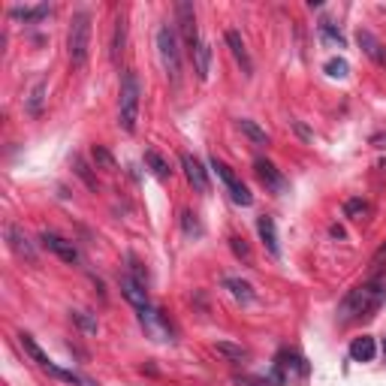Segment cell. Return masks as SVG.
<instances>
[{
	"mask_svg": "<svg viewBox=\"0 0 386 386\" xmlns=\"http://www.w3.org/2000/svg\"><path fill=\"white\" fill-rule=\"evenodd\" d=\"M386 302V281H365L353 287L338 305V323L347 326L353 320H365Z\"/></svg>",
	"mask_w": 386,
	"mask_h": 386,
	"instance_id": "1",
	"label": "cell"
},
{
	"mask_svg": "<svg viewBox=\"0 0 386 386\" xmlns=\"http://www.w3.org/2000/svg\"><path fill=\"white\" fill-rule=\"evenodd\" d=\"M139 97L142 85L133 69H124L121 76V91H118V124L124 133H136V121H139Z\"/></svg>",
	"mask_w": 386,
	"mask_h": 386,
	"instance_id": "2",
	"label": "cell"
},
{
	"mask_svg": "<svg viewBox=\"0 0 386 386\" xmlns=\"http://www.w3.org/2000/svg\"><path fill=\"white\" fill-rule=\"evenodd\" d=\"M67 55H69V64H73L76 69L88 67V58H91V15L88 13H76L73 22H69Z\"/></svg>",
	"mask_w": 386,
	"mask_h": 386,
	"instance_id": "3",
	"label": "cell"
},
{
	"mask_svg": "<svg viewBox=\"0 0 386 386\" xmlns=\"http://www.w3.org/2000/svg\"><path fill=\"white\" fill-rule=\"evenodd\" d=\"M157 55H160V64H164L166 76L172 82H178L181 79V48H178V39H175V30L169 25L157 27Z\"/></svg>",
	"mask_w": 386,
	"mask_h": 386,
	"instance_id": "4",
	"label": "cell"
},
{
	"mask_svg": "<svg viewBox=\"0 0 386 386\" xmlns=\"http://www.w3.org/2000/svg\"><path fill=\"white\" fill-rule=\"evenodd\" d=\"M308 374V365H305L302 357H296V353H290V350H281L278 357H275V365H272V374H269V380L272 383H290V380H296V378H305Z\"/></svg>",
	"mask_w": 386,
	"mask_h": 386,
	"instance_id": "5",
	"label": "cell"
},
{
	"mask_svg": "<svg viewBox=\"0 0 386 386\" xmlns=\"http://www.w3.org/2000/svg\"><path fill=\"white\" fill-rule=\"evenodd\" d=\"M175 15H178V27H181V36H185V46L187 52L193 55L199 48V27H197V9H193V4H187V0H181V4L175 6Z\"/></svg>",
	"mask_w": 386,
	"mask_h": 386,
	"instance_id": "6",
	"label": "cell"
},
{
	"mask_svg": "<svg viewBox=\"0 0 386 386\" xmlns=\"http://www.w3.org/2000/svg\"><path fill=\"white\" fill-rule=\"evenodd\" d=\"M253 172H257V178H260V185L266 187V190H272L275 197H284L287 193V178H284V172L272 164V160H266V157H260V160H253Z\"/></svg>",
	"mask_w": 386,
	"mask_h": 386,
	"instance_id": "7",
	"label": "cell"
},
{
	"mask_svg": "<svg viewBox=\"0 0 386 386\" xmlns=\"http://www.w3.org/2000/svg\"><path fill=\"white\" fill-rule=\"evenodd\" d=\"M211 169H215L218 175H220V181H223V185H227V190H229L232 202H239V206H251V202H253L251 190H248L245 185H241V181H239V175H236V172H232L227 164H223V160L211 157Z\"/></svg>",
	"mask_w": 386,
	"mask_h": 386,
	"instance_id": "8",
	"label": "cell"
},
{
	"mask_svg": "<svg viewBox=\"0 0 386 386\" xmlns=\"http://www.w3.org/2000/svg\"><path fill=\"white\" fill-rule=\"evenodd\" d=\"M39 241H43V248L46 251H52L58 260H64V262H69V266H76L79 260V248L73 245L69 239H64L60 232H52V229H43V236H39Z\"/></svg>",
	"mask_w": 386,
	"mask_h": 386,
	"instance_id": "9",
	"label": "cell"
},
{
	"mask_svg": "<svg viewBox=\"0 0 386 386\" xmlns=\"http://www.w3.org/2000/svg\"><path fill=\"white\" fill-rule=\"evenodd\" d=\"M139 323H142V329H145L154 341H172V329H169L166 317L157 308H151V305L139 311Z\"/></svg>",
	"mask_w": 386,
	"mask_h": 386,
	"instance_id": "10",
	"label": "cell"
},
{
	"mask_svg": "<svg viewBox=\"0 0 386 386\" xmlns=\"http://www.w3.org/2000/svg\"><path fill=\"white\" fill-rule=\"evenodd\" d=\"M181 172H185V178H187V185L197 190V193H202L206 197L208 193V172L202 169V164L193 154H187V151H181Z\"/></svg>",
	"mask_w": 386,
	"mask_h": 386,
	"instance_id": "11",
	"label": "cell"
},
{
	"mask_svg": "<svg viewBox=\"0 0 386 386\" xmlns=\"http://www.w3.org/2000/svg\"><path fill=\"white\" fill-rule=\"evenodd\" d=\"M6 245H9V251H13L18 260H27L30 266L36 262V248L30 245V239L22 232L18 223H6Z\"/></svg>",
	"mask_w": 386,
	"mask_h": 386,
	"instance_id": "12",
	"label": "cell"
},
{
	"mask_svg": "<svg viewBox=\"0 0 386 386\" xmlns=\"http://www.w3.org/2000/svg\"><path fill=\"white\" fill-rule=\"evenodd\" d=\"M118 287H121V296H124L130 305H133L136 311H142V308H148V305H151L148 290L142 287L139 281L130 278V275H121V278H118Z\"/></svg>",
	"mask_w": 386,
	"mask_h": 386,
	"instance_id": "13",
	"label": "cell"
},
{
	"mask_svg": "<svg viewBox=\"0 0 386 386\" xmlns=\"http://www.w3.org/2000/svg\"><path fill=\"white\" fill-rule=\"evenodd\" d=\"M357 43H359V48H362V52H365V55H368V58L374 60V64H378V67H386V46L380 43L378 36L371 34V30L359 27V30H357Z\"/></svg>",
	"mask_w": 386,
	"mask_h": 386,
	"instance_id": "14",
	"label": "cell"
},
{
	"mask_svg": "<svg viewBox=\"0 0 386 386\" xmlns=\"http://www.w3.org/2000/svg\"><path fill=\"white\" fill-rule=\"evenodd\" d=\"M227 46H229L232 58H236L239 64H241V73L251 76V73H253V60H251V55H248V46H245V39H241L239 30H227Z\"/></svg>",
	"mask_w": 386,
	"mask_h": 386,
	"instance_id": "15",
	"label": "cell"
},
{
	"mask_svg": "<svg viewBox=\"0 0 386 386\" xmlns=\"http://www.w3.org/2000/svg\"><path fill=\"white\" fill-rule=\"evenodd\" d=\"M257 232H260L262 245L269 248L272 257H281V245H278V229H275V220H272L269 215H260V218H257Z\"/></svg>",
	"mask_w": 386,
	"mask_h": 386,
	"instance_id": "16",
	"label": "cell"
},
{
	"mask_svg": "<svg viewBox=\"0 0 386 386\" xmlns=\"http://www.w3.org/2000/svg\"><path fill=\"white\" fill-rule=\"evenodd\" d=\"M378 357V344H374L371 335H359V338L350 341V359L353 362H371Z\"/></svg>",
	"mask_w": 386,
	"mask_h": 386,
	"instance_id": "17",
	"label": "cell"
},
{
	"mask_svg": "<svg viewBox=\"0 0 386 386\" xmlns=\"http://www.w3.org/2000/svg\"><path fill=\"white\" fill-rule=\"evenodd\" d=\"M52 15V6L48 4H39V6H13L9 9V18L13 22H43V18Z\"/></svg>",
	"mask_w": 386,
	"mask_h": 386,
	"instance_id": "18",
	"label": "cell"
},
{
	"mask_svg": "<svg viewBox=\"0 0 386 386\" xmlns=\"http://www.w3.org/2000/svg\"><path fill=\"white\" fill-rule=\"evenodd\" d=\"M193 58V69H197V79L199 82H208V76H211V46L202 39L199 48L190 55Z\"/></svg>",
	"mask_w": 386,
	"mask_h": 386,
	"instance_id": "19",
	"label": "cell"
},
{
	"mask_svg": "<svg viewBox=\"0 0 386 386\" xmlns=\"http://www.w3.org/2000/svg\"><path fill=\"white\" fill-rule=\"evenodd\" d=\"M124 43H127V15L121 13L115 18V34H112V60H118L124 55Z\"/></svg>",
	"mask_w": 386,
	"mask_h": 386,
	"instance_id": "20",
	"label": "cell"
},
{
	"mask_svg": "<svg viewBox=\"0 0 386 386\" xmlns=\"http://www.w3.org/2000/svg\"><path fill=\"white\" fill-rule=\"evenodd\" d=\"M239 130H241V133H245V136L253 142V145H269V133H266V130H262V127L257 124V121L241 118V121H239Z\"/></svg>",
	"mask_w": 386,
	"mask_h": 386,
	"instance_id": "21",
	"label": "cell"
},
{
	"mask_svg": "<svg viewBox=\"0 0 386 386\" xmlns=\"http://www.w3.org/2000/svg\"><path fill=\"white\" fill-rule=\"evenodd\" d=\"M223 287H227L232 296L241 299V302H251L253 299V290H251V284L248 281H241V278H227L223 281Z\"/></svg>",
	"mask_w": 386,
	"mask_h": 386,
	"instance_id": "22",
	"label": "cell"
},
{
	"mask_svg": "<svg viewBox=\"0 0 386 386\" xmlns=\"http://www.w3.org/2000/svg\"><path fill=\"white\" fill-rule=\"evenodd\" d=\"M215 350L220 353V357H227L232 362H241V359H248V350L241 347V344H229V341H218L215 344Z\"/></svg>",
	"mask_w": 386,
	"mask_h": 386,
	"instance_id": "23",
	"label": "cell"
},
{
	"mask_svg": "<svg viewBox=\"0 0 386 386\" xmlns=\"http://www.w3.org/2000/svg\"><path fill=\"white\" fill-rule=\"evenodd\" d=\"M145 164L151 166V172H154V175H157V178H169V175H172V169H169V164H166V160H164V157H160V154H157V151H145Z\"/></svg>",
	"mask_w": 386,
	"mask_h": 386,
	"instance_id": "24",
	"label": "cell"
},
{
	"mask_svg": "<svg viewBox=\"0 0 386 386\" xmlns=\"http://www.w3.org/2000/svg\"><path fill=\"white\" fill-rule=\"evenodd\" d=\"M43 103H46V82H36L34 91H30V97H27V112L30 115H39V112H43Z\"/></svg>",
	"mask_w": 386,
	"mask_h": 386,
	"instance_id": "25",
	"label": "cell"
},
{
	"mask_svg": "<svg viewBox=\"0 0 386 386\" xmlns=\"http://www.w3.org/2000/svg\"><path fill=\"white\" fill-rule=\"evenodd\" d=\"M368 211L371 208H368V202H365V199H347V202H344V215L353 218V220H362Z\"/></svg>",
	"mask_w": 386,
	"mask_h": 386,
	"instance_id": "26",
	"label": "cell"
},
{
	"mask_svg": "<svg viewBox=\"0 0 386 386\" xmlns=\"http://www.w3.org/2000/svg\"><path fill=\"white\" fill-rule=\"evenodd\" d=\"M326 73H329L332 79H347L350 64H347L344 58H332V60H326Z\"/></svg>",
	"mask_w": 386,
	"mask_h": 386,
	"instance_id": "27",
	"label": "cell"
},
{
	"mask_svg": "<svg viewBox=\"0 0 386 386\" xmlns=\"http://www.w3.org/2000/svg\"><path fill=\"white\" fill-rule=\"evenodd\" d=\"M320 36L326 39L329 46H338V48H344V34H341V30H335V27H332V22H323V25H320Z\"/></svg>",
	"mask_w": 386,
	"mask_h": 386,
	"instance_id": "28",
	"label": "cell"
},
{
	"mask_svg": "<svg viewBox=\"0 0 386 386\" xmlns=\"http://www.w3.org/2000/svg\"><path fill=\"white\" fill-rule=\"evenodd\" d=\"M91 157H94L97 166H103V169H109V172L115 169V160H112V154H109L103 145H94V148H91Z\"/></svg>",
	"mask_w": 386,
	"mask_h": 386,
	"instance_id": "29",
	"label": "cell"
},
{
	"mask_svg": "<svg viewBox=\"0 0 386 386\" xmlns=\"http://www.w3.org/2000/svg\"><path fill=\"white\" fill-rule=\"evenodd\" d=\"M73 166H76V175H79V178H82V181H85V185H88L91 190H97V178H94V175H91V172H88V166H85V160H82V157H73Z\"/></svg>",
	"mask_w": 386,
	"mask_h": 386,
	"instance_id": "30",
	"label": "cell"
},
{
	"mask_svg": "<svg viewBox=\"0 0 386 386\" xmlns=\"http://www.w3.org/2000/svg\"><path fill=\"white\" fill-rule=\"evenodd\" d=\"M127 260H130V269H133V275H130V278H133V281H139V284H142V287H145V284H148V272H145V269H142V262H139V260L133 257V253H130V257H127Z\"/></svg>",
	"mask_w": 386,
	"mask_h": 386,
	"instance_id": "31",
	"label": "cell"
},
{
	"mask_svg": "<svg viewBox=\"0 0 386 386\" xmlns=\"http://www.w3.org/2000/svg\"><path fill=\"white\" fill-rule=\"evenodd\" d=\"M73 320H76L79 326H82L88 335H94V332H97V320H91L85 311H73Z\"/></svg>",
	"mask_w": 386,
	"mask_h": 386,
	"instance_id": "32",
	"label": "cell"
},
{
	"mask_svg": "<svg viewBox=\"0 0 386 386\" xmlns=\"http://www.w3.org/2000/svg\"><path fill=\"white\" fill-rule=\"evenodd\" d=\"M229 245H232V251H236V257H241V260H251V251H248V245H245V239L232 236V239H229Z\"/></svg>",
	"mask_w": 386,
	"mask_h": 386,
	"instance_id": "33",
	"label": "cell"
},
{
	"mask_svg": "<svg viewBox=\"0 0 386 386\" xmlns=\"http://www.w3.org/2000/svg\"><path fill=\"white\" fill-rule=\"evenodd\" d=\"M181 218H185V232H187V236H199V223H197V218H193L190 215V211H185V215H181Z\"/></svg>",
	"mask_w": 386,
	"mask_h": 386,
	"instance_id": "34",
	"label": "cell"
},
{
	"mask_svg": "<svg viewBox=\"0 0 386 386\" xmlns=\"http://www.w3.org/2000/svg\"><path fill=\"white\" fill-rule=\"evenodd\" d=\"M383 262H386V241L374 251V257H371V266H383Z\"/></svg>",
	"mask_w": 386,
	"mask_h": 386,
	"instance_id": "35",
	"label": "cell"
},
{
	"mask_svg": "<svg viewBox=\"0 0 386 386\" xmlns=\"http://www.w3.org/2000/svg\"><path fill=\"white\" fill-rule=\"evenodd\" d=\"M383 357H386V341H383Z\"/></svg>",
	"mask_w": 386,
	"mask_h": 386,
	"instance_id": "36",
	"label": "cell"
}]
</instances>
